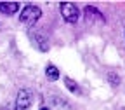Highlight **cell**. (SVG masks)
I'll return each instance as SVG.
<instances>
[{
  "instance_id": "obj_1",
  "label": "cell",
  "mask_w": 125,
  "mask_h": 110,
  "mask_svg": "<svg viewBox=\"0 0 125 110\" xmlns=\"http://www.w3.org/2000/svg\"><path fill=\"white\" fill-rule=\"evenodd\" d=\"M40 16H42L40 7H37V5H26L21 11V14H19V21L23 25H28L30 26V25H35L40 19Z\"/></svg>"
},
{
  "instance_id": "obj_2",
  "label": "cell",
  "mask_w": 125,
  "mask_h": 110,
  "mask_svg": "<svg viewBox=\"0 0 125 110\" xmlns=\"http://www.w3.org/2000/svg\"><path fill=\"white\" fill-rule=\"evenodd\" d=\"M61 14L64 18V21L71 23V25H75L78 21V18H80V11H78V7L73 2H62L61 4Z\"/></svg>"
},
{
  "instance_id": "obj_3",
  "label": "cell",
  "mask_w": 125,
  "mask_h": 110,
  "mask_svg": "<svg viewBox=\"0 0 125 110\" xmlns=\"http://www.w3.org/2000/svg\"><path fill=\"white\" fill-rule=\"evenodd\" d=\"M31 103H33V93L30 89H21L18 93V98H16V107H18V110H26V108L31 107Z\"/></svg>"
},
{
  "instance_id": "obj_4",
  "label": "cell",
  "mask_w": 125,
  "mask_h": 110,
  "mask_svg": "<svg viewBox=\"0 0 125 110\" xmlns=\"http://www.w3.org/2000/svg\"><path fill=\"white\" fill-rule=\"evenodd\" d=\"M18 11H19L18 2H0V12L5 16H14Z\"/></svg>"
},
{
  "instance_id": "obj_5",
  "label": "cell",
  "mask_w": 125,
  "mask_h": 110,
  "mask_svg": "<svg viewBox=\"0 0 125 110\" xmlns=\"http://www.w3.org/2000/svg\"><path fill=\"white\" fill-rule=\"evenodd\" d=\"M92 18H96V19H99V21H104L103 14H101L96 7H85V19H92Z\"/></svg>"
},
{
  "instance_id": "obj_6",
  "label": "cell",
  "mask_w": 125,
  "mask_h": 110,
  "mask_svg": "<svg viewBox=\"0 0 125 110\" xmlns=\"http://www.w3.org/2000/svg\"><path fill=\"white\" fill-rule=\"evenodd\" d=\"M45 75L49 77L51 81H57V79H59V70L54 65H49V67L45 68Z\"/></svg>"
},
{
  "instance_id": "obj_7",
  "label": "cell",
  "mask_w": 125,
  "mask_h": 110,
  "mask_svg": "<svg viewBox=\"0 0 125 110\" xmlns=\"http://www.w3.org/2000/svg\"><path fill=\"white\" fill-rule=\"evenodd\" d=\"M64 84H66V87H68L70 91H75V93L78 91V86H76V82H73L70 77H66V79H64Z\"/></svg>"
},
{
  "instance_id": "obj_8",
  "label": "cell",
  "mask_w": 125,
  "mask_h": 110,
  "mask_svg": "<svg viewBox=\"0 0 125 110\" xmlns=\"http://www.w3.org/2000/svg\"><path fill=\"white\" fill-rule=\"evenodd\" d=\"M40 110H49V108H45V107H43V108H40Z\"/></svg>"
}]
</instances>
